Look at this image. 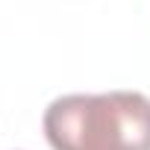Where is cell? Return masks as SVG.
Instances as JSON below:
<instances>
[{
	"label": "cell",
	"mask_w": 150,
	"mask_h": 150,
	"mask_svg": "<svg viewBox=\"0 0 150 150\" xmlns=\"http://www.w3.org/2000/svg\"><path fill=\"white\" fill-rule=\"evenodd\" d=\"M41 127L53 150H150V97L65 94L44 109Z\"/></svg>",
	"instance_id": "obj_1"
}]
</instances>
